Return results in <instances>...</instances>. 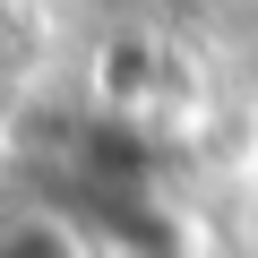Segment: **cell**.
Here are the masks:
<instances>
[{"mask_svg":"<svg viewBox=\"0 0 258 258\" xmlns=\"http://www.w3.org/2000/svg\"><path fill=\"white\" fill-rule=\"evenodd\" d=\"M86 258H189V249H181L164 224H147V215L120 207V215L103 224V241H86Z\"/></svg>","mask_w":258,"mask_h":258,"instance_id":"obj_2","label":"cell"},{"mask_svg":"<svg viewBox=\"0 0 258 258\" xmlns=\"http://www.w3.org/2000/svg\"><path fill=\"white\" fill-rule=\"evenodd\" d=\"M26 43H35V18L18 9V0H0V60H18Z\"/></svg>","mask_w":258,"mask_h":258,"instance_id":"obj_3","label":"cell"},{"mask_svg":"<svg viewBox=\"0 0 258 258\" xmlns=\"http://www.w3.org/2000/svg\"><path fill=\"white\" fill-rule=\"evenodd\" d=\"M0 258H86V232L52 207H26V215L0 224Z\"/></svg>","mask_w":258,"mask_h":258,"instance_id":"obj_1","label":"cell"}]
</instances>
